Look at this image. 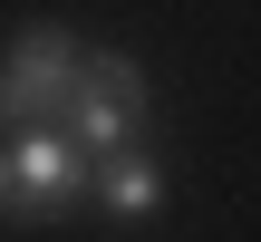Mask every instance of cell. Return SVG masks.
Instances as JSON below:
<instances>
[{"mask_svg":"<svg viewBox=\"0 0 261 242\" xmlns=\"http://www.w3.org/2000/svg\"><path fill=\"white\" fill-rule=\"evenodd\" d=\"M87 204H97L116 233H145V223L165 213V165H155V146L97 155V165H87Z\"/></svg>","mask_w":261,"mask_h":242,"instance_id":"obj_4","label":"cell"},{"mask_svg":"<svg viewBox=\"0 0 261 242\" xmlns=\"http://www.w3.org/2000/svg\"><path fill=\"white\" fill-rule=\"evenodd\" d=\"M77 58H87V39L68 19H29L0 49V126H58V107L77 87Z\"/></svg>","mask_w":261,"mask_h":242,"instance_id":"obj_3","label":"cell"},{"mask_svg":"<svg viewBox=\"0 0 261 242\" xmlns=\"http://www.w3.org/2000/svg\"><path fill=\"white\" fill-rule=\"evenodd\" d=\"M58 126H68V146H77L87 165L145 146V126H155V78H145V58H136V49H87Z\"/></svg>","mask_w":261,"mask_h":242,"instance_id":"obj_1","label":"cell"},{"mask_svg":"<svg viewBox=\"0 0 261 242\" xmlns=\"http://www.w3.org/2000/svg\"><path fill=\"white\" fill-rule=\"evenodd\" d=\"M87 204V155L68 146V126H10L0 136V223L39 233V223H68Z\"/></svg>","mask_w":261,"mask_h":242,"instance_id":"obj_2","label":"cell"}]
</instances>
